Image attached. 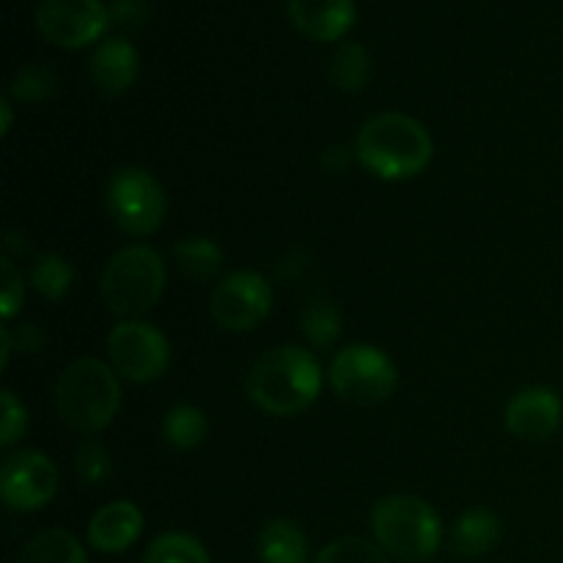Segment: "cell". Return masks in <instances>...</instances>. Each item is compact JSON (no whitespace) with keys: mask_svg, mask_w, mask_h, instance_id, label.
I'll list each match as a JSON object with an SVG mask.
<instances>
[{"mask_svg":"<svg viewBox=\"0 0 563 563\" xmlns=\"http://www.w3.org/2000/svg\"><path fill=\"white\" fill-rule=\"evenodd\" d=\"M207 416L192 405L174 407V410H168V416L163 421L165 440H168V445H174L179 451H190L196 445H201L203 438H207Z\"/></svg>","mask_w":563,"mask_h":563,"instance_id":"cell-21","label":"cell"},{"mask_svg":"<svg viewBox=\"0 0 563 563\" xmlns=\"http://www.w3.org/2000/svg\"><path fill=\"white\" fill-rule=\"evenodd\" d=\"M372 77V55L361 42H344L330 60V80L339 91L361 93Z\"/></svg>","mask_w":563,"mask_h":563,"instance_id":"cell-20","label":"cell"},{"mask_svg":"<svg viewBox=\"0 0 563 563\" xmlns=\"http://www.w3.org/2000/svg\"><path fill=\"white\" fill-rule=\"evenodd\" d=\"M563 401L550 388H526L506 405V429L520 440H548L559 432Z\"/></svg>","mask_w":563,"mask_h":563,"instance_id":"cell-12","label":"cell"},{"mask_svg":"<svg viewBox=\"0 0 563 563\" xmlns=\"http://www.w3.org/2000/svg\"><path fill=\"white\" fill-rule=\"evenodd\" d=\"M0 405H3V427H0V445L3 449H9V445H14L16 440L25 434L27 429V412L25 407H22V401L16 399L11 390H3L0 394Z\"/></svg>","mask_w":563,"mask_h":563,"instance_id":"cell-28","label":"cell"},{"mask_svg":"<svg viewBox=\"0 0 563 563\" xmlns=\"http://www.w3.org/2000/svg\"><path fill=\"white\" fill-rule=\"evenodd\" d=\"M258 559L262 563H306L308 539L291 520H273L258 533Z\"/></svg>","mask_w":563,"mask_h":563,"instance_id":"cell-17","label":"cell"},{"mask_svg":"<svg viewBox=\"0 0 563 563\" xmlns=\"http://www.w3.org/2000/svg\"><path fill=\"white\" fill-rule=\"evenodd\" d=\"M143 563H209V555L190 533H163L148 544Z\"/></svg>","mask_w":563,"mask_h":563,"instance_id":"cell-24","label":"cell"},{"mask_svg":"<svg viewBox=\"0 0 563 563\" xmlns=\"http://www.w3.org/2000/svg\"><path fill=\"white\" fill-rule=\"evenodd\" d=\"M377 548L401 561H427L438 553L443 526L427 500L416 495H388L372 511Z\"/></svg>","mask_w":563,"mask_h":563,"instance_id":"cell-4","label":"cell"},{"mask_svg":"<svg viewBox=\"0 0 563 563\" xmlns=\"http://www.w3.org/2000/svg\"><path fill=\"white\" fill-rule=\"evenodd\" d=\"M174 262L190 280H212L223 267V251L207 236H187L174 245Z\"/></svg>","mask_w":563,"mask_h":563,"instance_id":"cell-19","label":"cell"},{"mask_svg":"<svg viewBox=\"0 0 563 563\" xmlns=\"http://www.w3.org/2000/svg\"><path fill=\"white\" fill-rule=\"evenodd\" d=\"M77 476H80L82 484L88 487H102L108 482L110 471H113V462H110V454L99 443L88 440V443L80 445L77 451Z\"/></svg>","mask_w":563,"mask_h":563,"instance_id":"cell-27","label":"cell"},{"mask_svg":"<svg viewBox=\"0 0 563 563\" xmlns=\"http://www.w3.org/2000/svg\"><path fill=\"white\" fill-rule=\"evenodd\" d=\"M110 5L102 0H42L36 5V27L55 47L80 49L104 36Z\"/></svg>","mask_w":563,"mask_h":563,"instance_id":"cell-9","label":"cell"},{"mask_svg":"<svg viewBox=\"0 0 563 563\" xmlns=\"http://www.w3.org/2000/svg\"><path fill=\"white\" fill-rule=\"evenodd\" d=\"M432 137L427 126L405 113H379L361 126L355 157L368 174L385 181H405L432 163Z\"/></svg>","mask_w":563,"mask_h":563,"instance_id":"cell-1","label":"cell"},{"mask_svg":"<svg viewBox=\"0 0 563 563\" xmlns=\"http://www.w3.org/2000/svg\"><path fill=\"white\" fill-rule=\"evenodd\" d=\"M300 328L302 335L311 341L313 346L324 350V346L335 344L341 335V313L339 308L333 306L330 300H317L302 311L300 317Z\"/></svg>","mask_w":563,"mask_h":563,"instance_id":"cell-25","label":"cell"},{"mask_svg":"<svg viewBox=\"0 0 563 563\" xmlns=\"http://www.w3.org/2000/svg\"><path fill=\"white\" fill-rule=\"evenodd\" d=\"M31 284L33 289L38 291L47 300L58 302L69 295L71 284H75V269L58 253H44V256L36 258L31 269Z\"/></svg>","mask_w":563,"mask_h":563,"instance_id":"cell-22","label":"cell"},{"mask_svg":"<svg viewBox=\"0 0 563 563\" xmlns=\"http://www.w3.org/2000/svg\"><path fill=\"white\" fill-rule=\"evenodd\" d=\"M11 350L16 352H36L42 350V344L47 341V335L36 328V324H20V328L9 330Z\"/></svg>","mask_w":563,"mask_h":563,"instance_id":"cell-31","label":"cell"},{"mask_svg":"<svg viewBox=\"0 0 563 563\" xmlns=\"http://www.w3.org/2000/svg\"><path fill=\"white\" fill-rule=\"evenodd\" d=\"M322 394V368L302 346H275L253 363L247 396L269 416H297Z\"/></svg>","mask_w":563,"mask_h":563,"instance_id":"cell-2","label":"cell"},{"mask_svg":"<svg viewBox=\"0 0 563 563\" xmlns=\"http://www.w3.org/2000/svg\"><path fill=\"white\" fill-rule=\"evenodd\" d=\"M88 71H91V80L99 93L121 97V93L135 86L141 58H137V49L132 47V42H126L124 36H110L93 49Z\"/></svg>","mask_w":563,"mask_h":563,"instance_id":"cell-14","label":"cell"},{"mask_svg":"<svg viewBox=\"0 0 563 563\" xmlns=\"http://www.w3.org/2000/svg\"><path fill=\"white\" fill-rule=\"evenodd\" d=\"M121 405L115 372L97 357H80L60 372L55 407L60 421L80 434H97L113 423Z\"/></svg>","mask_w":563,"mask_h":563,"instance_id":"cell-3","label":"cell"},{"mask_svg":"<svg viewBox=\"0 0 563 563\" xmlns=\"http://www.w3.org/2000/svg\"><path fill=\"white\" fill-rule=\"evenodd\" d=\"M165 289V262L148 245H130L115 253L102 273V300L110 313L137 319L154 308Z\"/></svg>","mask_w":563,"mask_h":563,"instance_id":"cell-5","label":"cell"},{"mask_svg":"<svg viewBox=\"0 0 563 563\" xmlns=\"http://www.w3.org/2000/svg\"><path fill=\"white\" fill-rule=\"evenodd\" d=\"M346 165H350V152L344 146H330L322 154V168L330 174H344Z\"/></svg>","mask_w":563,"mask_h":563,"instance_id":"cell-32","label":"cell"},{"mask_svg":"<svg viewBox=\"0 0 563 563\" xmlns=\"http://www.w3.org/2000/svg\"><path fill=\"white\" fill-rule=\"evenodd\" d=\"M313 563H390L383 548H374L372 542L361 537H341L330 542Z\"/></svg>","mask_w":563,"mask_h":563,"instance_id":"cell-26","label":"cell"},{"mask_svg":"<svg viewBox=\"0 0 563 563\" xmlns=\"http://www.w3.org/2000/svg\"><path fill=\"white\" fill-rule=\"evenodd\" d=\"M330 385L350 405L372 407L394 396L399 372L377 346L352 344L344 346L330 363Z\"/></svg>","mask_w":563,"mask_h":563,"instance_id":"cell-6","label":"cell"},{"mask_svg":"<svg viewBox=\"0 0 563 563\" xmlns=\"http://www.w3.org/2000/svg\"><path fill=\"white\" fill-rule=\"evenodd\" d=\"M286 9L297 31L313 42H335L357 20L355 0H286Z\"/></svg>","mask_w":563,"mask_h":563,"instance_id":"cell-13","label":"cell"},{"mask_svg":"<svg viewBox=\"0 0 563 563\" xmlns=\"http://www.w3.org/2000/svg\"><path fill=\"white\" fill-rule=\"evenodd\" d=\"M500 533H504L500 517L493 509L478 506L456 520L454 531H451V544L462 559H482L500 542Z\"/></svg>","mask_w":563,"mask_h":563,"instance_id":"cell-16","label":"cell"},{"mask_svg":"<svg viewBox=\"0 0 563 563\" xmlns=\"http://www.w3.org/2000/svg\"><path fill=\"white\" fill-rule=\"evenodd\" d=\"M0 275H3V306H0V313H3V319H11L22 308L25 286H22V275L16 273L11 258H3V262H0Z\"/></svg>","mask_w":563,"mask_h":563,"instance_id":"cell-30","label":"cell"},{"mask_svg":"<svg viewBox=\"0 0 563 563\" xmlns=\"http://www.w3.org/2000/svg\"><path fill=\"white\" fill-rule=\"evenodd\" d=\"M58 493V467L42 451L22 449L0 467V495L14 511L44 509Z\"/></svg>","mask_w":563,"mask_h":563,"instance_id":"cell-10","label":"cell"},{"mask_svg":"<svg viewBox=\"0 0 563 563\" xmlns=\"http://www.w3.org/2000/svg\"><path fill=\"white\" fill-rule=\"evenodd\" d=\"M110 20L124 31H141L152 20V5L146 0H113L110 3Z\"/></svg>","mask_w":563,"mask_h":563,"instance_id":"cell-29","label":"cell"},{"mask_svg":"<svg viewBox=\"0 0 563 563\" xmlns=\"http://www.w3.org/2000/svg\"><path fill=\"white\" fill-rule=\"evenodd\" d=\"M16 563H88V559L86 548L75 533L64 531V528H49V531L36 533L25 544Z\"/></svg>","mask_w":563,"mask_h":563,"instance_id":"cell-18","label":"cell"},{"mask_svg":"<svg viewBox=\"0 0 563 563\" xmlns=\"http://www.w3.org/2000/svg\"><path fill=\"white\" fill-rule=\"evenodd\" d=\"M143 533V515L130 500L102 506L88 522V542L99 553H124Z\"/></svg>","mask_w":563,"mask_h":563,"instance_id":"cell-15","label":"cell"},{"mask_svg":"<svg viewBox=\"0 0 563 563\" xmlns=\"http://www.w3.org/2000/svg\"><path fill=\"white\" fill-rule=\"evenodd\" d=\"M0 113H3V126H0V132H3V135H9V130H11V104H9V99H3V102H0Z\"/></svg>","mask_w":563,"mask_h":563,"instance_id":"cell-33","label":"cell"},{"mask_svg":"<svg viewBox=\"0 0 563 563\" xmlns=\"http://www.w3.org/2000/svg\"><path fill=\"white\" fill-rule=\"evenodd\" d=\"M58 91V75L47 64H27L11 80V97L25 104H42Z\"/></svg>","mask_w":563,"mask_h":563,"instance_id":"cell-23","label":"cell"},{"mask_svg":"<svg viewBox=\"0 0 563 563\" xmlns=\"http://www.w3.org/2000/svg\"><path fill=\"white\" fill-rule=\"evenodd\" d=\"M209 308L220 328L231 330V333H245L267 319L269 308H273V289L262 275L245 269V273L229 275L214 286Z\"/></svg>","mask_w":563,"mask_h":563,"instance_id":"cell-11","label":"cell"},{"mask_svg":"<svg viewBox=\"0 0 563 563\" xmlns=\"http://www.w3.org/2000/svg\"><path fill=\"white\" fill-rule=\"evenodd\" d=\"M104 203H108L113 223L132 236L154 234L168 212V201H165L159 181L148 170L132 168V165L110 176Z\"/></svg>","mask_w":563,"mask_h":563,"instance_id":"cell-7","label":"cell"},{"mask_svg":"<svg viewBox=\"0 0 563 563\" xmlns=\"http://www.w3.org/2000/svg\"><path fill=\"white\" fill-rule=\"evenodd\" d=\"M108 355L115 372L130 383H152L168 372L170 346L168 339L154 324L126 319L108 335Z\"/></svg>","mask_w":563,"mask_h":563,"instance_id":"cell-8","label":"cell"}]
</instances>
